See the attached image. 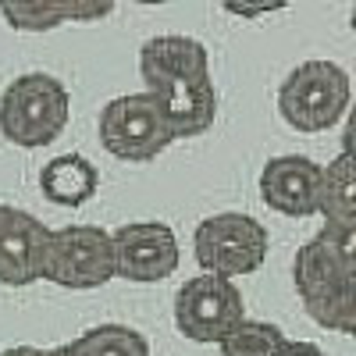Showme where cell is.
I'll use <instances>...</instances> for the list:
<instances>
[{
    "label": "cell",
    "mask_w": 356,
    "mask_h": 356,
    "mask_svg": "<svg viewBox=\"0 0 356 356\" xmlns=\"http://www.w3.org/2000/svg\"><path fill=\"white\" fill-rule=\"evenodd\" d=\"M353 100V82L342 65L328 57L300 61L278 86V114L296 132H328L335 129Z\"/></svg>",
    "instance_id": "obj_1"
},
{
    "label": "cell",
    "mask_w": 356,
    "mask_h": 356,
    "mask_svg": "<svg viewBox=\"0 0 356 356\" xmlns=\"http://www.w3.org/2000/svg\"><path fill=\"white\" fill-rule=\"evenodd\" d=\"M68 86L47 72H25L0 93V132L22 150H40L54 143L68 129Z\"/></svg>",
    "instance_id": "obj_2"
},
{
    "label": "cell",
    "mask_w": 356,
    "mask_h": 356,
    "mask_svg": "<svg viewBox=\"0 0 356 356\" xmlns=\"http://www.w3.org/2000/svg\"><path fill=\"white\" fill-rule=\"evenodd\" d=\"M267 250H271L267 228L243 211L211 214L193 232V257L200 264V275H214L225 282L253 275L267 260Z\"/></svg>",
    "instance_id": "obj_3"
},
{
    "label": "cell",
    "mask_w": 356,
    "mask_h": 356,
    "mask_svg": "<svg viewBox=\"0 0 356 356\" xmlns=\"http://www.w3.org/2000/svg\"><path fill=\"white\" fill-rule=\"evenodd\" d=\"M43 282L72 292L100 289L114 278L111 232L97 225H65L50 228L43 250Z\"/></svg>",
    "instance_id": "obj_4"
},
{
    "label": "cell",
    "mask_w": 356,
    "mask_h": 356,
    "mask_svg": "<svg viewBox=\"0 0 356 356\" xmlns=\"http://www.w3.org/2000/svg\"><path fill=\"white\" fill-rule=\"evenodd\" d=\"M97 132H100V143L111 157L132 161V164H146V161L161 157L175 143L150 93L114 97L100 111Z\"/></svg>",
    "instance_id": "obj_5"
},
{
    "label": "cell",
    "mask_w": 356,
    "mask_h": 356,
    "mask_svg": "<svg viewBox=\"0 0 356 356\" xmlns=\"http://www.w3.org/2000/svg\"><path fill=\"white\" fill-rule=\"evenodd\" d=\"M246 321V303L235 282L196 275L175 292V328L189 342L218 346L235 324Z\"/></svg>",
    "instance_id": "obj_6"
},
{
    "label": "cell",
    "mask_w": 356,
    "mask_h": 356,
    "mask_svg": "<svg viewBox=\"0 0 356 356\" xmlns=\"http://www.w3.org/2000/svg\"><path fill=\"white\" fill-rule=\"evenodd\" d=\"M114 253V278L132 285H154L178 271V239L164 221H132L111 232Z\"/></svg>",
    "instance_id": "obj_7"
},
{
    "label": "cell",
    "mask_w": 356,
    "mask_h": 356,
    "mask_svg": "<svg viewBox=\"0 0 356 356\" xmlns=\"http://www.w3.org/2000/svg\"><path fill=\"white\" fill-rule=\"evenodd\" d=\"M292 282L300 300L356 282V228L324 225L310 243L296 250Z\"/></svg>",
    "instance_id": "obj_8"
},
{
    "label": "cell",
    "mask_w": 356,
    "mask_h": 356,
    "mask_svg": "<svg viewBox=\"0 0 356 356\" xmlns=\"http://www.w3.org/2000/svg\"><path fill=\"white\" fill-rule=\"evenodd\" d=\"M47 235L50 228L36 214L0 203V285L25 289L40 282Z\"/></svg>",
    "instance_id": "obj_9"
},
{
    "label": "cell",
    "mask_w": 356,
    "mask_h": 356,
    "mask_svg": "<svg viewBox=\"0 0 356 356\" xmlns=\"http://www.w3.org/2000/svg\"><path fill=\"white\" fill-rule=\"evenodd\" d=\"M139 79L143 93L178 86V82H203L211 79V54L193 36H154L139 50Z\"/></svg>",
    "instance_id": "obj_10"
},
{
    "label": "cell",
    "mask_w": 356,
    "mask_h": 356,
    "mask_svg": "<svg viewBox=\"0 0 356 356\" xmlns=\"http://www.w3.org/2000/svg\"><path fill=\"white\" fill-rule=\"evenodd\" d=\"M317 182L321 164L303 154L271 157L260 171V200L285 218H310L317 214Z\"/></svg>",
    "instance_id": "obj_11"
},
{
    "label": "cell",
    "mask_w": 356,
    "mask_h": 356,
    "mask_svg": "<svg viewBox=\"0 0 356 356\" xmlns=\"http://www.w3.org/2000/svg\"><path fill=\"white\" fill-rule=\"evenodd\" d=\"M164 125L171 132V139H196L203 136L218 122V89L214 79H203V82H178L168 89H157L150 93Z\"/></svg>",
    "instance_id": "obj_12"
},
{
    "label": "cell",
    "mask_w": 356,
    "mask_h": 356,
    "mask_svg": "<svg viewBox=\"0 0 356 356\" xmlns=\"http://www.w3.org/2000/svg\"><path fill=\"white\" fill-rule=\"evenodd\" d=\"M114 4H82V0H4L0 18L18 33H50L65 22H100Z\"/></svg>",
    "instance_id": "obj_13"
},
{
    "label": "cell",
    "mask_w": 356,
    "mask_h": 356,
    "mask_svg": "<svg viewBox=\"0 0 356 356\" xmlns=\"http://www.w3.org/2000/svg\"><path fill=\"white\" fill-rule=\"evenodd\" d=\"M97 189H100V171L82 154H61L47 161L40 171V193L57 207H82L86 200L97 196Z\"/></svg>",
    "instance_id": "obj_14"
},
{
    "label": "cell",
    "mask_w": 356,
    "mask_h": 356,
    "mask_svg": "<svg viewBox=\"0 0 356 356\" xmlns=\"http://www.w3.org/2000/svg\"><path fill=\"white\" fill-rule=\"evenodd\" d=\"M317 214L324 218V225L356 228V182H353V154H349V146L332 164L321 168Z\"/></svg>",
    "instance_id": "obj_15"
},
{
    "label": "cell",
    "mask_w": 356,
    "mask_h": 356,
    "mask_svg": "<svg viewBox=\"0 0 356 356\" xmlns=\"http://www.w3.org/2000/svg\"><path fill=\"white\" fill-rule=\"evenodd\" d=\"M68 356H150V342L129 324H97L79 339L65 342Z\"/></svg>",
    "instance_id": "obj_16"
},
{
    "label": "cell",
    "mask_w": 356,
    "mask_h": 356,
    "mask_svg": "<svg viewBox=\"0 0 356 356\" xmlns=\"http://www.w3.org/2000/svg\"><path fill=\"white\" fill-rule=\"evenodd\" d=\"M303 307H307L310 321L321 324V328L339 332V335H353V328H356V282L328 289L321 296H310V300H303Z\"/></svg>",
    "instance_id": "obj_17"
},
{
    "label": "cell",
    "mask_w": 356,
    "mask_h": 356,
    "mask_svg": "<svg viewBox=\"0 0 356 356\" xmlns=\"http://www.w3.org/2000/svg\"><path fill=\"white\" fill-rule=\"evenodd\" d=\"M285 342V332L271 321H239L235 328L218 342L221 356H275Z\"/></svg>",
    "instance_id": "obj_18"
},
{
    "label": "cell",
    "mask_w": 356,
    "mask_h": 356,
    "mask_svg": "<svg viewBox=\"0 0 356 356\" xmlns=\"http://www.w3.org/2000/svg\"><path fill=\"white\" fill-rule=\"evenodd\" d=\"M275 356H328L317 342H296V339H285L282 346H278V353Z\"/></svg>",
    "instance_id": "obj_19"
},
{
    "label": "cell",
    "mask_w": 356,
    "mask_h": 356,
    "mask_svg": "<svg viewBox=\"0 0 356 356\" xmlns=\"http://www.w3.org/2000/svg\"><path fill=\"white\" fill-rule=\"evenodd\" d=\"M0 356H54V349H40V346H11Z\"/></svg>",
    "instance_id": "obj_20"
}]
</instances>
